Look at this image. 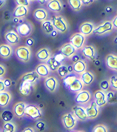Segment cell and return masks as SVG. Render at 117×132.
<instances>
[{"label": "cell", "mask_w": 117, "mask_h": 132, "mask_svg": "<svg viewBox=\"0 0 117 132\" xmlns=\"http://www.w3.org/2000/svg\"><path fill=\"white\" fill-rule=\"evenodd\" d=\"M6 68L5 67L2 65H0V78H2L6 73Z\"/></svg>", "instance_id": "cell-44"}, {"label": "cell", "mask_w": 117, "mask_h": 132, "mask_svg": "<svg viewBox=\"0 0 117 132\" xmlns=\"http://www.w3.org/2000/svg\"><path fill=\"white\" fill-rule=\"evenodd\" d=\"M109 84L110 87H111L113 90H117V77L116 75H113L111 78L109 79Z\"/></svg>", "instance_id": "cell-40"}, {"label": "cell", "mask_w": 117, "mask_h": 132, "mask_svg": "<svg viewBox=\"0 0 117 132\" xmlns=\"http://www.w3.org/2000/svg\"><path fill=\"white\" fill-rule=\"evenodd\" d=\"M34 31L33 24L28 21L24 22L21 24H18L16 28V32L20 37H28L32 34Z\"/></svg>", "instance_id": "cell-3"}, {"label": "cell", "mask_w": 117, "mask_h": 132, "mask_svg": "<svg viewBox=\"0 0 117 132\" xmlns=\"http://www.w3.org/2000/svg\"><path fill=\"white\" fill-rule=\"evenodd\" d=\"M6 87L5 84H4V82H3V79L0 78V92H2V91H5L6 90Z\"/></svg>", "instance_id": "cell-45"}, {"label": "cell", "mask_w": 117, "mask_h": 132, "mask_svg": "<svg viewBox=\"0 0 117 132\" xmlns=\"http://www.w3.org/2000/svg\"><path fill=\"white\" fill-rule=\"evenodd\" d=\"M71 132H85L83 131H71Z\"/></svg>", "instance_id": "cell-57"}, {"label": "cell", "mask_w": 117, "mask_h": 132, "mask_svg": "<svg viewBox=\"0 0 117 132\" xmlns=\"http://www.w3.org/2000/svg\"><path fill=\"white\" fill-rule=\"evenodd\" d=\"M106 94L107 103L109 104H114L116 102V94L114 90H107Z\"/></svg>", "instance_id": "cell-35"}, {"label": "cell", "mask_w": 117, "mask_h": 132, "mask_svg": "<svg viewBox=\"0 0 117 132\" xmlns=\"http://www.w3.org/2000/svg\"><path fill=\"white\" fill-rule=\"evenodd\" d=\"M85 108L86 114L88 115V119L94 120L99 115V108L96 105V104L95 103L94 101L90 102Z\"/></svg>", "instance_id": "cell-10"}, {"label": "cell", "mask_w": 117, "mask_h": 132, "mask_svg": "<svg viewBox=\"0 0 117 132\" xmlns=\"http://www.w3.org/2000/svg\"><path fill=\"white\" fill-rule=\"evenodd\" d=\"M57 34H58V32H57L56 30H53V32H52L50 35L52 36V37H54V36H56L57 35Z\"/></svg>", "instance_id": "cell-53"}, {"label": "cell", "mask_w": 117, "mask_h": 132, "mask_svg": "<svg viewBox=\"0 0 117 132\" xmlns=\"http://www.w3.org/2000/svg\"><path fill=\"white\" fill-rule=\"evenodd\" d=\"M16 3L17 5H20V6H25L28 7L30 6V2L29 0H15Z\"/></svg>", "instance_id": "cell-43"}, {"label": "cell", "mask_w": 117, "mask_h": 132, "mask_svg": "<svg viewBox=\"0 0 117 132\" xmlns=\"http://www.w3.org/2000/svg\"><path fill=\"white\" fill-rule=\"evenodd\" d=\"M13 48L8 44L0 45V57L2 59H8L13 54Z\"/></svg>", "instance_id": "cell-26"}, {"label": "cell", "mask_w": 117, "mask_h": 132, "mask_svg": "<svg viewBox=\"0 0 117 132\" xmlns=\"http://www.w3.org/2000/svg\"><path fill=\"white\" fill-rule=\"evenodd\" d=\"M68 70L69 73H73V67H72V65L68 66Z\"/></svg>", "instance_id": "cell-55"}, {"label": "cell", "mask_w": 117, "mask_h": 132, "mask_svg": "<svg viewBox=\"0 0 117 132\" xmlns=\"http://www.w3.org/2000/svg\"><path fill=\"white\" fill-rule=\"evenodd\" d=\"M111 22L112 24H113V28H115V29H116L117 28V16H115V17L113 19V20L111 21Z\"/></svg>", "instance_id": "cell-50"}, {"label": "cell", "mask_w": 117, "mask_h": 132, "mask_svg": "<svg viewBox=\"0 0 117 132\" xmlns=\"http://www.w3.org/2000/svg\"><path fill=\"white\" fill-rule=\"evenodd\" d=\"M0 132H1V131H0Z\"/></svg>", "instance_id": "cell-59"}, {"label": "cell", "mask_w": 117, "mask_h": 132, "mask_svg": "<svg viewBox=\"0 0 117 132\" xmlns=\"http://www.w3.org/2000/svg\"><path fill=\"white\" fill-rule=\"evenodd\" d=\"M39 79H40V77L38 75V73L36 72L35 71L25 73L21 77L22 81L29 82L32 85H35Z\"/></svg>", "instance_id": "cell-16"}, {"label": "cell", "mask_w": 117, "mask_h": 132, "mask_svg": "<svg viewBox=\"0 0 117 132\" xmlns=\"http://www.w3.org/2000/svg\"><path fill=\"white\" fill-rule=\"evenodd\" d=\"M84 85L82 82L81 79L77 77V78L71 83V84L68 87V88L69 89L70 91L71 92H73V93H78L79 92L80 90H83L84 88Z\"/></svg>", "instance_id": "cell-30"}, {"label": "cell", "mask_w": 117, "mask_h": 132, "mask_svg": "<svg viewBox=\"0 0 117 132\" xmlns=\"http://www.w3.org/2000/svg\"><path fill=\"white\" fill-rule=\"evenodd\" d=\"M94 0H81L82 5H89L90 4H92L94 2Z\"/></svg>", "instance_id": "cell-49"}, {"label": "cell", "mask_w": 117, "mask_h": 132, "mask_svg": "<svg viewBox=\"0 0 117 132\" xmlns=\"http://www.w3.org/2000/svg\"><path fill=\"white\" fill-rule=\"evenodd\" d=\"M34 39H31V38H28L27 40H26V46L27 47H28L30 48V46H32L33 45H34Z\"/></svg>", "instance_id": "cell-48"}, {"label": "cell", "mask_w": 117, "mask_h": 132, "mask_svg": "<svg viewBox=\"0 0 117 132\" xmlns=\"http://www.w3.org/2000/svg\"><path fill=\"white\" fill-rule=\"evenodd\" d=\"M5 4V0H0V8L4 6Z\"/></svg>", "instance_id": "cell-54"}, {"label": "cell", "mask_w": 117, "mask_h": 132, "mask_svg": "<svg viewBox=\"0 0 117 132\" xmlns=\"http://www.w3.org/2000/svg\"><path fill=\"white\" fill-rule=\"evenodd\" d=\"M68 3L71 9L74 11H79V10H81L82 7L81 0H68Z\"/></svg>", "instance_id": "cell-33"}, {"label": "cell", "mask_w": 117, "mask_h": 132, "mask_svg": "<svg viewBox=\"0 0 117 132\" xmlns=\"http://www.w3.org/2000/svg\"><path fill=\"white\" fill-rule=\"evenodd\" d=\"M62 122L67 130H73L77 124V120L72 112H68L62 115Z\"/></svg>", "instance_id": "cell-4"}, {"label": "cell", "mask_w": 117, "mask_h": 132, "mask_svg": "<svg viewBox=\"0 0 117 132\" xmlns=\"http://www.w3.org/2000/svg\"><path fill=\"white\" fill-rule=\"evenodd\" d=\"M25 115L32 120H39L42 117L41 108L35 105H27L25 108Z\"/></svg>", "instance_id": "cell-6"}, {"label": "cell", "mask_w": 117, "mask_h": 132, "mask_svg": "<svg viewBox=\"0 0 117 132\" xmlns=\"http://www.w3.org/2000/svg\"><path fill=\"white\" fill-rule=\"evenodd\" d=\"M94 28H95V24L93 22H83L79 26V33L86 37L93 34Z\"/></svg>", "instance_id": "cell-17"}, {"label": "cell", "mask_w": 117, "mask_h": 132, "mask_svg": "<svg viewBox=\"0 0 117 132\" xmlns=\"http://www.w3.org/2000/svg\"><path fill=\"white\" fill-rule=\"evenodd\" d=\"M46 65L48 67V68L50 69L51 71H56L57 69L59 68V66L62 65V62H60L59 60L56 58V56H51L47 62H46Z\"/></svg>", "instance_id": "cell-25"}, {"label": "cell", "mask_w": 117, "mask_h": 132, "mask_svg": "<svg viewBox=\"0 0 117 132\" xmlns=\"http://www.w3.org/2000/svg\"><path fill=\"white\" fill-rule=\"evenodd\" d=\"M70 59L73 63H75V62H78L79 60H80V57H79V56H78V55H76V54H74V55H73V56L70 57Z\"/></svg>", "instance_id": "cell-47"}, {"label": "cell", "mask_w": 117, "mask_h": 132, "mask_svg": "<svg viewBox=\"0 0 117 132\" xmlns=\"http://www.w3.org/2000/svg\"><path fill=\"white\" fill-rule=\"evenodd\" d=\"M85 40L86 37L79 32L70 36V43L76 50H81L85 46Z\"/></svg>", "instance_id": "cell-7"}, {"label": "cell", "mask_w": 117, "mask_h": 132, "mask_svg": "<svg viewBox=\"0 0 117 132\" xmlns=\"http://www.w3.org/2000/svg\"><path fill=\"white\" fill-rule=\"evenodd\" d=\"M25 102H18L13 106V114L18 118H22L25 116V108L27 106Z\"/></svg>", "instance_id": "cell-18"}, {"label": "cell", "mask_w": 117, "mask_h": 132, "mask_svg": "<svg viewBox=\"0 0 117 132\" xmlns=\"http://www.w3.org/2000/svg\"><path fill=\"white\" fill-rule=\"evenodd\" d=\"M72 113L75 116L77 120L81 122H85L88 120V115L86 114L85 108L80 105H76L72 108Z\"/></svg>", "instance_id": "cell-9"}, {"label": "cell", "mask_w": 117, "mask_h": 132, "mask_svg": "<svg viewBox=\"0 0 117 132\" xmlns=\"http://www.w3.org/2000/svg\"><path fill=\"white\" fill-rule=\"evenodd\" d=\"M73 72L77 75H80L82 73L87 71V64L84 60H79L78 62L72 65Z\"/></svg>", "instance_id": "cell-23"}, {"label": "cell", "mask_w": 117, "mask_h": 132, "mask_svg": "<svg viewBox=\"0 0 117 132\" xmlns=\"http://www.w3.org/2000/svg\"><path fill=\"white\" fill-rule=\"evenodd\" d=\"M33 86H34V85L30 84L29 82L22 81V82L19 85V90L22 95L28 96L33 90Z\"/></svg>", "instance_id": "cell-31"}, {"label": "cell", "mask_w": 117, "mask_h": 132, "mask_svg": "<svg viewBox=\"0 0 117 132\" xmlns=\"http://www.w3.org/2000/svg\"><path fill=\"white\" fill-rule=\"evenodd\" d=\"M16 125L13 122H5L2 127V132H16Z\"/></svg>", "instance_id": "cell-34"}, {"label": "cell", "mask_w": 117, "mask_h": 132, "mask_svg": "<svg viewBox=\"0 0 117 132\" xmlns=\"http://www.w3.org/2000/svg\"><path fill=\"white\" fill-rule=\"evenodd\" d=\"M29 13V8L28 7L17 5L13 11V16L17 19H23L26 17Z\"/></svg>", "instance_id": "cell-21"}, {"label": "cell", "mask_w": 117, "mask_h": 132, "mask_svg": "<svg viewBox=\"0 0 117 132\" xmlns=\"http://www.w3.org/2000/svg\"><path fill=\"white\" fill-rule=\"evenodd\" d=\"M82 55L89 60L94 62L96 58V50L93 45H87L84 46L81 49Z\"/></svg>", "instance_id": "cell-14"}, {"label": "cell", "mask_w": 117, "mask_h": 132, "mask_svg": "<svg viewBox=\"0 0 117 132\" xmlns=\"http://www.w3.org/2000/svg\"><path fill=\"white\" fill-rule=\"evenodd\" d=\"M105 65L107 68L116 71L117 70V56L116 54H110L105 57Z\"/></svg>", "instance_id": "cell-19"}, {"label": "cell", "mask_w": 117, "mask_h": 132, "mask_svg": "<svg viewBox=\"0 0 117 132\" xmlns=\"http://www.w3.org/2000/svg\"><path fill=\"white\" fill-rule=\"evenodd\" d=\"M76 78H77V76L76 73H73V72L69 73L67 76H65L63 78V83L68 88Z\"/></svg>", "instance_id": "cell-36"}, {"label": "cell", "mask_w": 117, "mask_h": 132, "mask_svg": "<svg viewBox=\"0 0 117 132\" xmlns=\"http://www.w3.org/2000/svg\"><path fill=\"white\" fill-rule=\"evenodd\" d=\"M3 82H4L6 88H9L11 85V80L10 79H3Z\"/></svg>", "instance_id": "cell-46"}, {"label": "cell", "mask_w": 117, "mask_h": 132, "mask_svg": "<svg viewBox=\"0 0 117 132\" xmlns=\"http://www.w3.org/2000/svg\"><path fill=\"white\" fill-rule=\"evenodd\" d=\"M44 85L48 91L51 93H54L56 91L58 88V80L54 77H47L45 79Z\"/></svg>", "instance_id": "cell-15"}, {"label": "cell", "mask_w": 117, "mask_h": 132, "mask_svg": "<svg viewBox=\"0 0 117 132\" xmlns=\"http://www.w3.org/2000/svg\"><path fill=\"white\" fill-rule=\"evenodd\" d=\"M59 51H60V54H62L64 58L70 59L73 55L76 54L77 50L70 44V42H68V43H65L63 45H62V47L59 49Z\"/></svg>", "instance_id": "cell-11"}, {"label": "cell", "mask_w": 117, "mask_h": 132, "mask_svg": "<svg viewBox=\"0 0 117 132\" xmlns=\"http://www.w3.org/2000/svg\"><path fill=\"white\" fill-rule=\"evenodd\" d=\"M34 18L39 21V22H44L45 20H47L48 17V13L47 11L44 9V8H38L36 9L34 12Z\"/></svg>", "instance_id": "cell-29"}, {"label": "cell", "mask_w": 117, "mask_h": 132, "mask_svg": "<svg viewBox=\"0 0 117 132\" xmlns=\"http://www.w3.org/2000/svg\"><path fill=\"white\" fill-rule=\"evenodd\" d=\"M56 71H57L58 75L61 78H64L65 76H67L69 73L68 70V66L63 65V64L59 66V68L57 69Z\"/></svg>", "instance_id": "cell-38"}, {"label": "cell", "mask_w": 117, "mask_h": 132, "mask_svg": "<svg viewBox=\"0 0 117 132\" xmlns=\"http://www.w3.org/2000/svg\"><path fill=\"white\" fill-rule=\"evenodd\" d=\"M5 39L6 42L8 45H16L20 42L21 38L18 35V34L14 30H10L7 31L5 34Z\"/></svg>", "instance_id": "cell-13"}, {"label": "cell", "mask_w": 117, "mask_h": 132, "mask_svg": "<svg viewBox=\"0 0 117 132\" xmlns=\"http://www.w3.org/2000/svg\"><path fill=\"white\" fill-rule=\"evenodd\" d=\"M80 79L82 81L84 85L85 86H89L94 82V79H95V76L92 72L85 71V72H83L82 74H80Z\"/></svg>", "instance_id": "cell-20"}, {"label": "cell", "mask_w": 117, "mask_h": 132, "mask_svg": "<svg viewBox=\"0 0 117 132\" xmlns=\"http://www.w3.org/2000/svg\"><path fill=\"white\" fill-rule=\"evenodd\" d=\"M30 2H34V1H37V0H29Z\"/></svg>", "instance_id": "cell-58"}, {"label": "cell", "mask_w": 117, "mask_h": 132, "mask_svg": "<svg viewBox=\"0 0 117 132\" xmlns=\"http://www.w3.org/2000/svg\"><path fill=\"white\" fill-rule=\"evenodd\" d=\"M36 56V58L39 61L45 62H47L48 59L52 56V54L49 48H42L37 51Z\"/></svg>", "instance_id": "cell-22"}, {"label": "cell", "mask_w": 117, "mask_h": 132, "mask_svg": "<svg viewBox=\"0 0 117 132\" xmlns=\"http://www.w3.org/2000/svg\"><path fill=\"white\" fill-rule=\"evenodd\" d=\"M91 100V94L88 90H82L76 94L75 102L77 105H86Z\"/></svg>", "instance_id": "cell-8"}, {"label": "cell", "mask_w": 117, "mask_h": 132, "mask_svg": "<svg viewBox=\"0 0 117 132\" xmlns=\"http://www.w3.org/2000/svg\"><path fill=\"white\" fill-rule=\"evenodd\" d=\"M22 132H35V130L33 127H28V128H24Z\"/></svg>", "instance_id": "cell-51"}, {"label": "cell", "mask_w": 117, "mask_h": 132, "mask_svg": "<svg viewBox=\"0 0 117 132\" xmlns=\"http://www.w3.org/2000/svg\"><path fill=\"white\" fill-rule=\"evenodd\" d=\"M47 8L55 13L61 12L63 9L62 3L60 0H49L47 4Z\"/></svg>", "instance_id": "cell-24"}, {"label": "cell", "mask_w": 117, "mask_h": 132, "mask_svg": "<svg viewBox=\"0 0 117 132\" xmlns=\"http://www.w3.org/2000/svg\"><path fill=\"white\" fill-rule=\"evenodd\" d=\"M15 55L19 60L24 63L29 62L31 59V50L27 46H19L15 49Z\"/></svg>", "instance_id": "cell-2"}, {"label": "cell", "mask_w": 117, "mask_h": 132, "mask_svg": "<svg viewBox=\"0 0 117 132\" xmlns=\"http://www.w3.org/2000/svg\"><path fill=\"white\" fill-rule=\"evenodd\" d=\"M12 96L9 91H2L0 92V107L5 108L7 107L11 100Z\"/></svg>", "instance_id": "cell-28"}, {"label": "cell", "mask_w": 117, "mask_h": 132, "mask_svg": "<svg viewBox=\"0 0 117 132\" xmlns=\"http://www.w3.org/2000/svg\"><path fill=\"white\" fill-rule=\"evenodd\" d=\"M93 132H108V128L105 125L99 124L93 128Z\"/></svg>", "instance_id": "cell-39"}, {"label": "cell", "mask_w": 117, "mask_h": 132, "mask_svg": "<svg viewBox=\"0 0 117 132\" xmlns=\"http://www.w3.org/2000/svg\"><path fill=\"white\" fill-rule=\"evenodd\" d=\"M106 11L108 12V11H112V7H106Z\"/></svg>", "instance_id": "cell-56"}, {"label": "cell", "mask_w": 117, "mask_h": 132, "mask_svg": "<svg viewBox=\"0 0 117 132\" xmlns=\"http://www.w3.org/2000/svg\"><path fill=\"white\" fill-rule=\"evenodd\" d=\"M94 102L96 104V105L101 108L105 106L107 103V99H106L105 92L102 90H98L95 91L94 94Z\"/></svg>", "instance_id": "cell-12"}, {"label": "cell", "mask_w": 117, "mask_h": 132, "mask_svg": "<svg viewBox=\"0 0 117 132\" xmlns=\"http://www.w3.org/2000/svg\"><path fill=\"white\" fill-rule=\"evenodd\" d=\"M99 86L100 88H101V90H103V91H105H105H107V90H109V88H110L109 81L107 80V79H105V80L101 81Z\"/></svg>", "instance_id": "cell-41"}, {"label": "cell", "mask_w": 117, "mask_h": 132, "mask_svg": "<svg viewBox=\"0 0 117 132\" xmlns=\"http://www.w3.org/2000/svg\"><path fill=\"white\" fill-rule=\"evenodd\" d=\"M13 117H14V114L10 110H5L2 113V119L5 122H11L13 119Z\"/></svg>", "instance_id": "cell-37"}, {"label": "cell", "mask_w": 117, "mask_h": 132, "mask_svg": "<svg viewBox=\"0 0 117 132\" xmlns=\"http://www.w3.org/2000/svg\"><path fill=\"white\" fill-rule=\"evenodd\" d=\"M37 1L39 2V3L40 5H44V4H45V3H47L49 0H37Z\"/></svg>", "instance_id": "cell-52"}, {"label": "cell", "mask_w": 117, "mask_h": 132, "mask_svg": "<svg viewBox=\"0 0 117 132\" xmlns=\"http://www.w3.org/2000/svg\"><path fill=\"white\" fill-rule=\"evenodd\" d=\"M51 22L55 30H56L58 33L64 34L68 30V24L62 16L58 15L53 16L51 19Z\"/></svg>", "instance_id": "cell-1"}, {"label": "cell", "mask_w": 117, "mask_h": 132, "mask_svg": "<svg viewBox=\"0 0 117 132\" xmlns=\"http://www.w3.org/2000/svg\"><path fill=\"white\" fill-rule=\"evenodd\" d=\"M36 128L40 131H42L44 130H45V128H46V125H45V122H43V121H39L36 123Z\"/></svg>", "instance_id": "cell-42"}, {"label": "cell", "mask_w": 117, "mask_h": 132, "mask_svg": "<svg viewBox=\"0 0 117 132\" xmlns=\"http://www.w3.org/2000/svg\"><path fill=\"white\" fill-rule=\"evenodd\" d=\"M114 30L113 26L111 22L107 20L104 22L103 23L99 24L97 27H95L93 34H96V35H99V36H102L108 33H111L113 30Z\"/></svg>", "instance_id": "cell-5"}, {"label": "cell", "mask_w": 117, "mask_h": 132, "mask_svg": "<svg viewBox=\"0 0 117 132\" xmlns=\"http://www.w3.org/2000/svg\"><path fill=\"white\" fill-rule=\"evenodd\" d=\"M41 28L46 34H51L53 30H55L51 20H45L41 22Z\"/></svg>", "instance_id": "cell-32"}, {"label": "cell", "mask_w": 117, "mask_h": 132, "mask_svg": "<svg viewBox=\"0 0 117 132\" xmlns=\"http://www.w3.org/2000/svg\"><path fill=\"white\" fill-rule=\"evenodd\" d=\"M35 71L38 73V75L40 77H45V78L49 77L51 73V71L48 68L46 63H41L38 65L36 68Z\"/></svg>", "instance_id": "cell-27"}]
</instances>
